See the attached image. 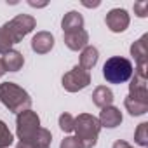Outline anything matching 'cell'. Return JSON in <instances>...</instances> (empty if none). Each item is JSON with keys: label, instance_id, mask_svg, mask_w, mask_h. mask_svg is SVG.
Segmentation results:
<instances>
[{"label": "cell", "instance_id": "52a82bcc", "mask_svg": "<svg viewBox=\"0 0 148 148\" xmlns=\"http://www.w3.org/2000/svg\"><path fill=\"white\" fill-rule=\"evenodd\" d=\"M124 106L132 117L145 115L148 112V91L146 92H129L124 99Z\"/></svg>", "mask_w": 148, "mask_h": 148}, {"label": "cell", "instance_id": "44dd1931", "mask_svg": "<svg viewBox=\"0 0 148 148\" xmlns=\"http://www.w3.org/2000/svg\"><path fill=\"white\" fill-rule=\"evenodd\" d=\"M12 45H14V42H12L11 37L5 33V30L0 26V54H5V52L12 51Z\"/></svg>", "mask_w": 148, "mask_h": 148}, {"label": "cell", "instance_id": "4316f807", "mask_svg": "<svg viewBox=\"0 0 148 148\" xmlns=\"http://www.w3.org/2000/svg\"><path fill=\"white\" fill-rule=\"evenodd\" d=\"M5 73V66H4V63H2V59H0V77H2Z\"/></svg>", "mask_w": 148, "mask_h": 148}, {"label": "cell", "instance_id": "e0dca14e", "mask_svg": "<svg viewBox=\"0 0 148 148\" xmlns=\"http://www.w3.org/2000/svg\"><path fill=\"white\" fill-rule=\"evenodd\" d=\"M2 63L5 66V71H19L25 64V58L19 51H9L4 54Z\"/></svg>", "mask_w": 148, "mask_h": 148}, {"label": "cell", "instance_id": "9c48e42d", "mask_svg": "<svg viewBox=\"0 0 148 148\" xmlns=\"http://www.w3.org/2000/svg\"><path fill=\"white\" fill-rule=\"evenodd\" d=\"M51 141H52L51 131L40 127L32 139H19L16 148H51Z\"/></svg>", "mask_w": 148, "mask_h": 148}, {"label": "cell", "instance_id": "8fae6325", "mask_svg": "<svg viewBox=\"0 0 148 148\" xmlns=\"http://www.w3.org/2000/svg\"><path fill=\"white\" fill-rule=\"evenodd\" d=\"M99 124L101 127H108V129H115L117 125L122 124V112L117 106H106L99 112Z\"/></svg>", "mask_w": 148, "mask_h": 148}, {"label": "cell", "instance_id": "30bf717a", "mask_svg": "<svg viewBox=\"0 0 148 148\" xmlns=\"http://www.w3.org/2000/svg\"><path fill=\"white\" fill-rule=\"evenodd\" d=\"M54 47V37L49 32H38L32 38V51L37 54H47Z\"/></svg>", "mask_w": 148, "mask_h": 148}, {"label": "cell", "instance_id": "6da1fadb", "mask_svg": "<svg viewBox=\"0 0 148 148\" xmlns=\"http://www.w3.org/2000/svg\"><path fill=\"white\" fill-rule=\"evenodd\" d=\"M0 101L12 113H21V112L32 108L30 94L14 82H2L0 84Z\"/></svg>", "mask_w": 148, "mask_h": 148}, {"label": "cell", "instance_id": "603a6c76", "mask_svg": "<svg viewBox=\"0 0 148 148\" xmlns=\"http://www.w3.org/2000/svg\"><path fill=\"white\" fill-rule=\"evenodd\" d=\"M134 14L138 18H146L148 16V2H138V4H134Z\"/></svg>", "mask_w": 148, "mask_h": 148}, {"label": "cell", "instance_id": "7c38bea8", "mask_svg": "<svg viewBox=\"0 0 148 148\" xmlns=\"http://www.w3.org/2000/svg\"><path fill=\"white\" fill-rule=\"evenodd\" d=\"M64 45L70 51H82L89 45V33L86 30H77L71 33H64Z\"/></svg>", "mask_w": 148, "mask_h": 148}, {"label": "cell", "instance_id": "9a60e30c", "mask_svg": "<svg viewBox=\"0 0 148 148\" xmlns=\"http://www.w3.org/2000/svg\"><path fill=\"white\" fill-rule=\"evenodd\" d=\"M113 92H112V89L110 87H106V86H99V87H96L94 89V92H92V103L98 106V108H106V106H112L113 105Z\"/></svg>", "mask_w": 148, "mask_h": 148}, {"label": "cell", "instance_id": "4fadbf2b", "mask_svg": "<svg viewBox=\"0 0 148 148\" xmlns=\"http://www.w3.org/2000/svg\"><path fill=\"white\" fill-rule=\"evenodd\" d=\"M131 56L134 58L136 66L148 64V35L146 33L131 45Z\"/></svg>", "mask_w": 148, "mask_h": 148}, {"label": "cell", "instance_id": "2e32d148", "mask_svg": "<svg viewBox=\"0 0 148 148\" xmlns=\"http://www.w3.org/2000/svg\"><path fill=\"white\" fill-rule=\"evenodd\" d=\"M98 59H99V51H98L96 47H92V45H87V47H84L82 52H80V63H79V66H80L82 70L89 71V70H92V68L96 66Z\"/></svg>", "mask_w": 148, "mask_h": 148}, {"label": "cell", "instance_id": "d6986e66", "mask_svg": "<svg viewBox=\"0 0 148 148\" xmlns=\"http://www.w3.org/2000/svg\"><path fill=\"white\" fill-rule=\"evenodd\" d=\"M12 141H14L12 132L9 131V127L4 120H0V148H9L12 145Z\"/></svg>", "mask_w": 148, "mask_h": 148}, {"label": "cell", "instance_id": "277c9868", "mask_svg": "<svg viewBox=\"0 0 148 148\" xmlns=\"http://www.w3.org/2000/svg\"><path fill=\"white\" fill-rule=\"evenodd\" d=\"M37 26V21L33 16L30 14H18L16 18H12L11 21H7L5 25H2V28L5 30V33L11 37V40L14 44L21 42L28 33L33 32V28Z\"/></svg>", "mask_w": 148, "mask_h": 148}, {"label": "cell", "instance_id": "5b68a950", "mask_svg": "<svg viewBox=\"0 0 148 148\" xmlns=\"http://www.w3.org/2000/svg\"><path fill=\"white\" fill-rule=\"evenodd\" d=\"M40 129V117L33 110H25L16 115V136L19 139H32Z\"/></svg>", "mask_w": 148, "mask_h": 148}, {"label": "cell", "instance_id": "cb8c5ba5", "mask_svg": "<svg viewBox=\"0 0 148 148\" xmlns=\"http://www.w3.org/2000/svg\"><path fill=\"white\" fill-rule=\"evenodd\" d=\"M113 148H132L127 141H124V139H117L115 143H113Z\"/></svg>", "mask_w": 148, "mask_h": 148}, {"label": "cell", "instance_id": "8992f818", "mask_svg": "<svg viewBox=\"0 0 148 148\" xmlns=\"http://www.w3.org/2000/svg\"><path fill=\"white\" fill-rule=\"evenodd\" d=\"M61 84H63L64 91H68V92H79V91L86 89L91 84V73L82 70L77 64V66H73L70 71H66L63 75Z\"/></svg>", "mask_w": 148, "mask_h": 148}, {"label": "cell", "instance_id": "7402d4cb", "mask_svg": "<svg viewBox=\"0 0 148 148\" xmlns=\"http://www.w3.org/2000/svg\"><path fill=\"white\" fill-rule=\"evenodd\" d=\"M59 148H86V146L82 145V141H80L77 136H66V138L61 141Z\"/></svg>", "mask_w": 148, "mask_h": 148}, {"label": "cell", "instance_id": "ac0fdd59", "mask_svg": "<svg viewBox=\"0 0 148 148\" xmlns=\"http://www.w3.org/2000/svg\"><path fill=\"white\" fill-rule=\"evenodd\" d=\"M134 141L141 146V148H146L148 145V124L146 122H141L134 132Z\"/></svg>", "mask_w": 148, "mask_h": 148}, {"label": "cell", "instance_id": "484cf974", "mask_svg": "<svg viewBox=\"0 0 148 148\" xmlns=\"http://www.w3.org/2000/svg\"><path fill=\"white\" fill-rule=\"evenodd\" d=\"M82 4H84L86 7H98V5H99V2H92V4H91V2H82Z\"/></svg>", "mask_w": 148, "mask_h": 148}, {"label": "cell", "instance_id": "ba28073f", "mask_svg": "<svg viewBox=\"0 0 148 148\" xmlns=\"http://www.w3.org/2000/svg\"><path fill=\"white\" fill-rule=\"evenodd\" d=\"M105 23H106V26L110 28V32H113V33H122V32L127 30V26H129V23H131V18H129V14H127L125 9H112V11L106 14Z\"/></svg>", "mask_w": 148, "mask_h": 148}, {"label": "cell", "instance_id": "7a4b0ae2", "mask_svg": "<svg viewBox=\"0 0 148 148\" xmlns=\"http://www.w3.org/2000/svg\"><path fill=\"white\" fill-rule=\"evenodd\" d=\"M134 73V66L127 58L122 56H113L110 59H106V63L103 64V77L108 84H125L131 80Z\"/></svg>", "mask_w": 148, "mask_h": 148}, {"label": "cell", "instance_id": "5bb4252c", "mask_svg": "<svg viewBox=\"0 0 148 148\" xmlns=\"http://www.w3.org/2000/svg\"><path fill=\"white\" fill-rule=\"evenodd\" d=\"M61 28L64 33H71V32H77V30H84V18L80 12L77 11H70L64 14L63 21H61Z\"/></svg>", "mask_w": 148, "mask_h": 148}, {"label": "cell", "instance_id": "3957f363", "mask_svg": "<svg viewBox=\"0 0 148 148\" xmlns=\"http://www.w3.org/2000/svg\"><path fill=\"white\" fill-rule=\"evenodd\" d=\"M77 138L82 141V145L86 148H92L98 143V136L101 131V124L98 120V117L91 115V113H80L79 117H75V129Z\"/></svg>", "mask_w": 148, "mask_h": 148}, {"label": "cell", "instance_id": "ffe728a7", "mask_svg": "<svg viewBox=\"0 0 148 148\" xmlns=\"http://www.w3.org/2000/svg\"><path fill=\"white\" fill-rule=\"evenodd\" d=\"M59 129L63 132H73V129H75V117L70 113H61L59 115Z\"/></svg>", "mask_w": 148, "mask_h": 148}, {"label": "cell", "instance_id": "d4e9b609", "mask_svg": "<svg viewBox=\"0 0 148 148\" xmlns=\"http://www.w3.org/2000/svg\"><path fill=\"white\" fill-rule=\"evenodd\" d=\"M32 7H44V5H47V2H42V4H38V2H33V0H30L28 2Z\"/></svg>", "mask_w": 148, "mask_h": 148}]
</instances>
